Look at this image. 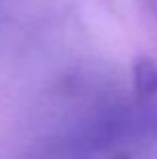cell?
Listing matches in <instances>:
<instances>
[{
  "label": "cell",
  "mask_w": 157,
  "mask_h": 159,
  "mask_svg": "<svg viewBox=\"0 0 157 159\" xmlns=\"http://www.w3.org/2000/svg\"><path fill=\"white\" fill-rule=\"evenodd\" d=\"M133 87L141 97L157 95V62L149 57H137L133 62Z\"/></svg>",
  "instance_id": "1"
}]
</instances>
